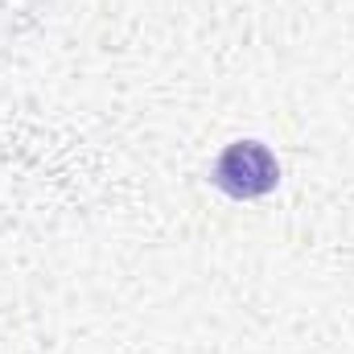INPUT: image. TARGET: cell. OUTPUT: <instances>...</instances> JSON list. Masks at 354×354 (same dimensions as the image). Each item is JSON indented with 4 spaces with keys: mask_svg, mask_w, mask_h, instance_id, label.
<instances>
[{
    "mask_svg": "<svg viewBox=\"0 0 354 354\" xmlns=\"http://www.w3.org/2000/svg\"><path fill=\"white\" fill-rule=\"evenodd\" d=\"M210 185L235 202H256L280 185V161L264 140H231L210 169Z\"/></svg>",
    "mask_w": 354,
    "mask_h": 354,
    "instance_id": "obj_1",
    "label": "cell"
}]
</instances>
